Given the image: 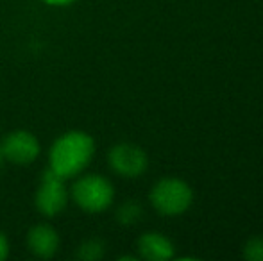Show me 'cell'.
Returning <instances> with one entry per match:
<instances>
[{
  "label": "cell",
  "mask_w": 263,
  "mask_h": 261,
  "mask_svg": "<svg viewBox=\"0 0 263 261\" xmlns=\"http://www.w3.org/2000/svg\"><path fill=\"white\" fill-rule=\"evenodd\" d=\"M95 154V142L83 131H68L50 147L49 168L61 179H72L79 175L90 165Z\"/></svg>",
  "instance_id": "6da1fadb"
},
{
  "label": "cell",
  "mask_w": 263,
  "mask_h": 261,
  "mask_svg": "<svg viewBox=\"0 0 263 261\" xmlns=\"http://www.w3.org/2000/svg\"><path fill=\"white\" fill-rule=\"evenodd\" d=\"M151 204L159 215L177 216L183 215L194 202V192L183 179L165 177L159 179L151 190Z\"/></svg>",
  "instance_id": "7a4b0ae2"
},
{
  "label": "cell",
  "mask_w": 263,
  "mask_h": 261,
  "mask_svg": "<svg viewBox=\"0 0 263 261\" xmlns=\"http://www.w3.org/2000/svg\"><path fill=\"white\" fill-rule=\"evenodd\" d=\"M72 198L84 211L101 213L113 204L115 190L106 177L99 174H88L73 183Z\"/></svg>",
  "instance_id": "3957f363"
},
{
  "label": "cell",
  "mask_w": 263,
  "mask_h": 261,
  "mask_svg": "<svg viewBox=\"0 0 263 261\" xmlns=\"http://www.w3.org/2000/svg\"><path fill=\"white\" fill-rule=\"evenodd\" d=\"M107 163H109L111 170L120 177L135 179L147 170L149 157L142 147L124 142L111 147L109 154H107Z\"/></svg>",
  "instance_id": "277c9868"
},
{
  "label": "cell",
  "mask_w": 263,
  "mask_h": 261,
  "mask_svg": "<svg viewBox=\"0 0 263 261\" xmlns=\"http://www.w3.org/2000/svg\"><path fill=\"white\" fill-rule=\"evenodd\" d=\"M68 204V190L65 179L58 177L52 170H45L36 190V208L42 215L55 216Z\"/></svg>",
  "instance_id": "5b68a950"
},
{
  "label": "cell",
  "mask_w": 263,
  "mask_h": 261,
  "mask_svg": "<svg viewBox=\"0 0 263 261\" xmlns=\"http://www.w3.org/2000/svg\"><path fill=\"white\" fill-rule=\"evenodd\" d=\"M4 159L14 165H31L40 156V142L29 131H13L0 143Z\"/></svg>",
  "instance_id": "8992f818"
},
{
  "label": "cell",
  "mask_w": 263,
  "mask_h": 261,
  "mask_svg": "<svg viewBox=\"0 0 263 261\" xmlns=\"http://www.w3.org/2000/svg\"><path fill=\"white\" fill-rule=\"evenodd\" d=\"M27 247L38 258L49 259L58 252L59 236L55 229L49 224H38L27 233Z\"/></svg>",
  "instance_id": "52a82bcc"
},
{
  "label": "cell",
  "mask_w": 263,
  "mask_h": 261,
  "mask_svg": "<svg viewBox=\"0 0 263 261\" xmlns=\"http://www.w3.org/2000/svg\"><path fill=\"white\" fill-rule=\"evenodd\" d=\"M140 258L147 261H166L176 254V247L166 236L159 233H145L136 242Z\"/></svg>",
  "instance_id": "ba28073f"
},
{
  "label": "cell",
  "mask_w": 263,
  "mask_h": 261,
  "mask_svg": "<svg viewBox=\"0 0 263 261\" xmlns=\"http://www.w3.org/2000/svg\"><path fill=\"white\" fill-rule=\"evenodd\" d=\"M143 215V208L140 206V202L136 200H127L117 209V220L122 226H133L136 224Z\"/></svg>",
  "instance_id": "9c48e42d"
},
{
  "label": "cell",
  "mask_w": 263,
  "mask_h": 261,
  "mask_svg": "<svg viewBox=\"0 0 263 261\" xmlns=\"http://www.w3.org/2000/svg\"><path fill=\"white\" fill-rule=\"evenodd\" d=\"M106 245L99 238H90V240L83 242L79 245V251H77V258L83 261H97L104 256Z\"/></svg>",
  "instance_id": "30bf717a"
},
{
  "label": "cell",
  "mask_w": 263,
  "mask_h": 261,
  "mask_svg": "<svg viewBox=\"0 0 263 261\" xmlns=\"http://www.w3.org/2000/svg\"><path fill=\"white\" fill-rule=\"evenodd\" d=\"M243 258L247 261H263V236H254L246 242Z\"/></svg>",
  "instance_id": "8fae6325"
},
{
  "label": "cell",
  "mask_w": 263,
  "mask_h": 261,
  "mask_svg": "<svg viewBox=\"0 0 263 261\" xmlns=\"http://www.w3.org/2000/svg\"><path fill=\"white\" fill-rule=\"evenodd\" d=\"M9 254V244H7V238L4 233H0V261H4Z\"/></svg>",
  "instance_id": "7c38bea8"
},
{
  "label": "cell",
  "mask_w": 263,
  "mask_h": 261,
  "mask_svg": "<svg viewBox=\"0 0 263 261\" xmlns=\"http://www.w3.org/2000/svg\"><path fill=\"white\" fill-rule=\"evenodd\" d=\"M42 2L49 4V6H68V4H73L76 0H42Z\"/></svg>",
  "instance_id": "4fadbf2b"
},
{
  "label": "cell",
  "mask_w": 263,
  "mask_h": 261,
  "mask_svg": "<svg viewBox=\"0 0 263 261\" xmlns=\"http://www.w3.org/2000/svg\"><path fill=\"white\" fill-rule=\"evenodd\" d=\"M2 159H4V156H2V150H0V167H2Z\"/></svg>",
  "instance_id": "5bb4252c"
}]
</instances>
